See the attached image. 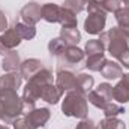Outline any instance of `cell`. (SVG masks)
Segmentation results:
<instances>
[{
	"instance_id": "6da1fadb",
	"label": "cell",
	"mask_w": 129,
	"mask_h": 129,
	"mask_svg": "<svg viewBox=\"0 0 129 129\" xmlns=\"http://www.w3.org/2000/svg\"><path fill=\"white\" fill-rule=\"evenodd\" d=\"M54 81V77H53V72L47 68L41 69L38 74H35L32 78L27 81V84L24 86L23 89V104H24V113L33 110L38 99H41V90L45 84H50Z\"/></svg>"
},
{
	"instance_id": "7a4b0ae2",
	"label": "cell",
	"mask_w": 129,
	"mask_h": 129,
	"mask_svg": "<svg viewBox=\"0 0 129 129\" xmlns=\"http://www.w3.org/2000/svg\"><path fill=\"white\" fill-rule=\"evenodd\" d=\"M62 113L66 117H74V119H87L89 116V101L86 95L71 90L64 95L62 101Z\"/></svg>"
},
{
	"instance_id": "3957f363",
	"label": "cell",
	"mask_w": 129,
	"mask_h": 129,
	"mask_svg": "<svg viewBox=\"0 0 129 129\" xmlns=\"http://www.w3.org/2000/svg\"><path fill=\"white\" fill-rule=\"evenodd\" d=\"M0 107L3 111V123L12 125V122L24 114L23 99L18 96L17 90H3L0 92Z\"/></svg>"
},
{
	"instance_id": "277c9868",
	"label": "cell",
	"mask_w": 129,
	"mask_h": 129,
	"mask_svg": "<svg viewBox=\"0 0 129 129\" xmlns=\"http://www.w3.org/2000/svg\"><path fill=\"white\" fill-rule=\"evenodd\" d=\"M99 41L104 44L105 50L117 60L129 50L128 38L122 33L119 27H111L110 30L102 32L99 35Z\"/></svg>"
},
{
	"instance_id": "5b68a950",
	"label": "cell",
	"mask_w": 129,
	"mask_h": 129,
	"mask_svg": "<svg viewBox=\"0 0 129 129\" xmlns=\"http://www.w3.org/2000/svg\"><path fill=\"white\" fill-rule=\"evenodd\" d=\"M86 98L93 107L104 110L110 102H113V86L110 83H101L95 90L92 89Z\"/></svg>"
},
{
	"instance_id": "8992f818",
	"label": "cell",
	"mask_w": 129,
	"mask_h": 129,
	"mask_svg": "<svg viewBox=\"0 0 129 129\" xmlns=\"http://www.w3.org/2000/svg\"><path fill=\"white\" fill-rule=\"evenodd\" d=\"M86 54H84V50L78 48L77 45H66L63 48V51L57 56V64H59V69H63L64 68H72V66H77L78 63H81L84 60Z\"/></svg>"
},
{
	"instance_id": "52a82bcc",
	"label": "cell",
	"mask_w": 129,
	"mask_h": 129,
	"mask_svg": "<svg viewBox=\"0 0 129 129\" xmlns=\"http://www.w3.org/2000/svg\"><path fill=\"white\" fill-rule=\"evenodd\" d=\"M24 117L33 129H42L45 128V125L51 119V111L47 107H42V108L35 107L33 110H29L24 113Z\"/></svg>"
},
{
	"instance_id": "ba28073f",
	"label": "cell",
	"mask_w": 129,
	"mask_h": 129,
	"mask_svg": "<svg viewBox=\"0 0 129 129\" xmlns=\"http://www.w3.org/2000/svg\"><path fill=\"white\" fill-rule=\"evenodd\" d=\"M105 24H107V12H92L84 20V30L92 36L101 35L105 29Z\"/></svg>"
},
{
	"instance_id": "9c48e42d",
	"label": "cell",
	"mask_w": 129,
	"mask_h": 129,
	"mask_svg": "<svg viewBox=\"0 0 129 129\" xmlns=\"http://www.w3.org/2000/svg\"><path fill=\"white\" fill-rule=\"evenodd\" d=\"M41 5L36 3V2H29L26 3L21 11H20V17L23 20L24 24H29V26H36L42 18H41Z\"/></svg>"
},
{
	"instance_id": "30bf717a",
	"label": "cell",
	"mask_w": 129,
	"mask_h": 129,
	"mask_svg": "<svg viewBox=\"0 0 129 129\" xmlns=\"http://www.w3.org/2000/svg\"><path fill=\"white\" fill-rule=\"evenodd\" d=\"M56 86L62 90V93H68L71 90H77V75L68 69H60L56 74Z\"/></svg>"
},
{
	"instance_id": "8fae6325",
	"label": "cell",
	"mask_w": 129,
	"mask_h": 129,
	"mask_svg": "<svg viewBox=\"0 0 129 129\" xmlns=\"http://www.w3.org/2000/svg\"><path fill=\"white\" fill-rule=\"evenodd\" d=\"M113 99L117 104L129 102V74H123L119 83L113 87Z\"/></svg>"
},
{
	"instance_id": "7c38bea8",
	"label": "cell",
	"mask_w": 129,
	"mask_h": 129,
	"mask_svg": "<svg viewBox=\"0 0 129 129\" xmlns=\"http://www.w3.org/2000/svg\"><path fill=\"white\" fill-rule=\"evenodd\" d=\"M23 84V77L20 72H6L0 75V92L3 90H18Z\"/></svg>"
},
{
	"instance_id": "4fadbf2b",
	"label": "cell",
	"mask_w": 129,
	"mask_h": 129,
	"mask_svg": "<svg viewBox=\"0 0 129 129\" xmlns=\"http://www.w3.org/2000/svg\"><path fill=\"white\" fill-rule=\"evenodd\" d=\"M45 66L44 63L39 60V59H27L24 62H21V66H20V74L23 77V80H30L35 74H38L41 69H44Z\"/></svg>"
},
{
	"instance_id": "5bb4252c",
	"label": "cell",
	"mask_w": 129,
	"mask_h": 129,
	"mask_svg": "<svg viewBox=\"0 0 129 129\" xmlns=\"http://www.w3.org/2000/svg\"><path fill=\"white\" fill-rule=\"evenodd\" d=\"M62 96H63L62 90L56 84H53V83L45 84L42 87V90H41V99L45 101L47 104H51V105L59 104V101H62Z\"/></svg>"
},
{
	"instance_id": "9a60e30c",
	"label": "cell",
	"mask_w": 129,
	"mask_h": 129,
	"mask_svg": "<svg viewBox=\"0 0 129 129\" xmlns=\"http://www.w3.org/2000/svg\"><path fill=\"white\" fill-rule=\"evenodd\" d=\"M101 75H102L105 80H119V78H122V75H123V68H122L120 63L107 59L105 64H104L102 69H101Z\"/></svg>"
},
{
	"instance_id": "2e32d148",
	"label": "cell",
	"mask_w": 129,
	"mask_h": 129,
	"mask_svg": "<svg viewBox=\"0 0 129 129\" xmlns=\"http://www.w3.org/2000/svg\"><path fill=\"white\" fill-rule=\"evenodd\" d=\"M60 8L62 6H59L56 3H45V5H42V8H41V18L44 21H47V23H51V24L59 23Z\"/></svg>"
},
{
	"instance_id": "e0dca14e",
	"label": "cell",
	"mask_w": 129,
	"mask_h": 129,
	"mask_svg": "<svg viewBox=\"0 0 129 129\" xmlns=\"http://www.w3.org/2000/svg\"><path fill=\"white\" fill-rule=\"evenodd\" d=\"M21 66V59L15 50H12L9 54H6L2 60V69L5 72H18Z\"/></svg>"
},
{
	"instance_id": "ac0fdd59",
	"label": "cell",
	"mask_w": 129,
	"mask_h": 129,
	"mask_svg": "<svg viewBox=\"0 0 129 129\" xmlns=\"http://www.w3.org/2000/svg\"><path fill=\"white\" fill-rule=\"evenodd\" d=\"M114 18L117 21V27L122 30V33L129 39V8L120 6L114 12Z\"/></svg>"
},
{
	"instance_id": "d6986e66",
	"label": "cell",
	"mask_w": 129,
	"mask_h": 129,
	"mask_svg": "<svg viewBox=\"0 0 129 129\" xmlns=\"http://www.w3.org/2000/svg\"><path fill=\"white\" fill-rule=\"evenodd\" d=\"M0 41L5 44V47L8 48V50H15L20 44H21V38H20V35L15 32V29L12 27V29H8V30H5L3 35L0 36Z\"/></svg>"
},
{
	"instance_id": "ffe728a7",
	"label": "cell",
	"mask_w": 129,
	"mask_h": 129,
	"mask_svg": "<svg viewBox=\"0 0 129 129\" xmlns=\"http://www.w3.org/2000/svg\"><path fill=\"white\" fill-rule=\"evenodd\" d=\"M93 84H95V78L90 74L81 72V74L77 75V92H80L83 95H87L93 89Z\"/></svg>"
},
{
	"instance_id": "44dd1931",
	"label": "cell",
	"mask_w": 129,
	"mask_h": 129,
	"mask_svg": "<svg viewBox=\"0 0 129 129\" xmlns=\"http://www.w3.org/2000/svg\"><path fill=\"white\" fill-rule=\"evenodd\" d=\"M59 36L64 41L66 45H77L81 41V33L77 27H62Z\"/></svg>"
},
{
	"instance_id": "7402d4cb",
	"label": "cell",
	"mask_w": 129,
	"mask_h": 129,
	"mask_svg": "<svg viewBox=\"0 0 129 129\" xmlns=\"http://www.w3.org/2000/svg\"><path fill=\"white\" fill-rule=\"evenodd\" d=\"M59 24H62V27H77L78 26V18L77 14L72 12L71 9L62 6L60 8V18H59Z\"/></svg>"
},
{
	"instance_id": "603a6c76",
	"label": "cell",
	"mask_w": 129,
	"mask_h": 129,
	"mask_svg": "<svg viewBox=\"0 0 129 129\" xmlns=\"http://www.w3.org/2000/svg\"><path fill=\"white\" fill-rule=\"evenodd\" d=\"M107 62V57L105 54H93V56H87L86 59V68L90 71V72H101L102 66Z\"/></svg>"
},
{
	"instance_id": "cb8c5ba5",
	"label": "cell",
	"mask_w": 129,
	"mask_h": 129,
	"mask_svg": "<svg viewBox=\"0 0 129 129\" xmlns=\"http://www.w3.org/2000/svg\"><path fill=\"white\" fill-rule=\"evenodd\" d=\"M14 29H15V32L20 35L21 39H26V41H30V39H33L36 36V27L35 26H29V24H24L23 21L21 23H15Z\"/></svg>"
},
{
	"instance_id": "d4e9b609",
	"label": "cell",
	"mask_w": 129,
	"mask_h": 129,
	"mask_svg": "<svg viewBox=\"0 0 129 129\" xmlns=\"http://www.w3.org/2000/svg\"><path fill=\"white\" fill-rule=\"evenodd\" d=\"M84 54L93 56V54H105V47L99 39H89L84 45Z\"/></svg>"
},
{
	"instance_id": "484cf974",
	"label": "cell",
	"mask_w": 129,
	"mask_h": 129,
	"mask_svg": "<svg viewBox=\"0 0 129 129\" xmlns=\"http://www.w3.org/2000/svg\"><path fill=\"white\" fill-rule=\"evenodd\" d=\"M99 129H126V125L123 120L117 119V117H105L101 120Z\"/></svg>"
},
{
	"instance_id": "4316f807",
	"label": "cell",
	"mask_w": 129,
	"mask_h": 129,
	"mask_svg": "<svg viewBox=\"0 0 129 129\" xmlns=\"http://www.w3.org/2000/svg\"><path fill=\"white\" fill-rule=\"evenodd\" d=\"M64 47H66V44H64V41L60 36H59V38H54V39H51V41L48 42V53H50L51 56L57 57V56L63 51Z\"/></svg>"
},
{
	"instance_id": "83f0119b",
	"label": "cell",
	"mask_w": 129,
	"mask_h": 129,
	"mask_svg": "<svg viewBox=\"0 0 129 129\" xmlns=\"http://www.w3.org/2000/svg\"><path fill=\"white\" fill-rule=\"evenodd\" d=\"M93 2H96L107 14H114L122 6L120 0H93Z\"/></svg>"
},
{
	"instance_id": "f1b7e54d",
	"label": "cell",
	"mask_w": 129,
	"mask_h": 129,
	"mask_svg": "<svg viewBox=\"0 0 129 129\" xmlns=\"http://www.w3.org/2000/svg\"><path fill=\"white\" fill-rule=\"evenodd\" d=\"M63 6L68 8V9H71V11L75 12V14H80V12L86 11V8H87V0H64Z\"/></svg>"
},
{
	"instance_id": "f546056e",
	"label": "cell",
	"mask_w": 129,
	"mask_h": 129,
	"mask_svg": "<svg viewBox=\"0 0 129 129\" xmlns=\"http://www.w3.org/2000/svg\"><path fill=\"white\" fill-rule=\"evenodd\" d=\"M102 111H104L105 117H117L119 114H123L125 113V108L120 104H117V102H110Z\"/></svg>"
},
{
	"instance_id": "4dcf8cb0",
	"label": "cell",
	"mask_w": 129,
	"mask_h": 129,
	"mask_svg": "<svg viewBox=\"0 0 129 129\" xmlns=\"http://www.w3.org/2000/svg\"><path fill=\"white\" fill-rule=\"evenodd\" d=\"M12 126H14V129H33L30 125H29V122L26 120V117L23 116H20V117H17L14 122H12Z\"/></svg>"
},
{
	"instance_id": "1f68e13d",
	"label": "cell",
	"mask_w": 129,
	"mask_h": 129,
	"mask_svg": "<svg viewBox=\"0 0 129 129\" xmlns=\"http://www.w3.org/2000/svg\"><path fill=\"white\" fill-rule=\"evenodd\" d=\"M5 30H8V18L5 12L0 11V32H5Z\"/></svg>"
},
{
	"instance_id": "d6a6232c",
	"label": "cell",
	"mask_w": 129,
	"mask_h": 129,
	"mask_svg": "<svg viewBox=\"0 0 129 129\" xmlns=\"http://www.w3.org/2000/svg\"><path fill=\"white\" fill-rule=\"evenodd\" d=\"M119 62H120L122 66H125L126 69H129V50L122 56V57H120V59H119Z\"/></svg>"
},
{
	"instance_id": "836d02e7",
	"label": "cell",
	"mask_w": 129,
	"mask_h": 129,
	"mask_svg": "<svg viewBox=\"0 0 129 129\" xmlns=\"http://www.w3.org/2000/svg\"><path fill=\"white\" fill-rule=\"evenodd\" d=\"M9 53H11V50H8V48L5 47V44L0 41V56H3V57H5V56H6V54H9Z\"/></svg>"
},
{
	"instance_id": "e575fe53",
	"label": "cell",
	"mask_w": 129,
	"mask_h": 129,
	"mask_svg": "<svg viewBox=\"0 0 129 129\" xmlns=\"http://www.w3.org/2000/svg\"><path fill=\"white\" fill-rule=\"evenodd\" d=\"M122 5H125V8H129V0H120Z\"/></svg>"
},
{
	"instance_id": "d590c367",
	"label": "cell",
	"mask_w": 129,
	"mask_h": 129,
	"mask_svg": "<svg viewBox=\"0 0 129 129\" xmlns=\"http://www.w3.org/2000/svg\"><path fill=\"white\" fill-rule=\"evenodd\" d=\"M0 129H11V128H8L6 125H2V123H0Z\"/></svg>"
},
{
	"instance_id": "8d00e7d4",
	"label": "cell",
	"mask_w": 129,
	"mask_h": 129,
	"mask_svg": "<svg viewBox=\"0 0 129 129\" xmlns=\"http://www.w3.org/2000/svg\"><path fill=\"white\" fill-rule=\"evenodd\" d=\"M98 129H99V128H98Z\"/></svg>"
}]
</instances>
